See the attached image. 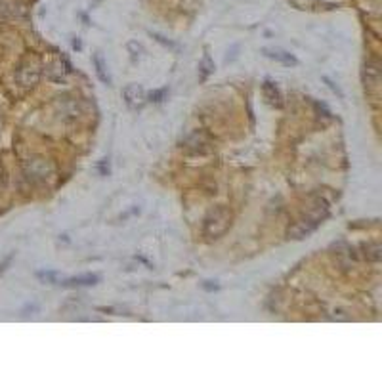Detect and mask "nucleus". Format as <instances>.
Masks as SVG:
<instances>
[{
	"mask_svg": "<svg viewBox=\"0 0 382 382\" xmlns=\"http://www.w3.org/2000/svg\"><path fill=\"white\" fill-rule=\"evenodd\" d=\"M229 226H231V212L224 206H218L206 214L203 222V233L208 239H218L229 229Z\"/></svg>",
	"mask_w": 382,
	"mask_h": 382,
	"instance_id": "obj_1",
	"label": "nucleus"
},
{
	"mask_svg": "<svg viewBox=\"0 0 382 382\" xmlns=\"http://www.w3.org/2000/svg\"><path fill=\"white\" fill-rule=\"evenodd\" d=\"M325 218H327V206L315 205L308 212V216H304L302 220L296 222L293 228H289V237H293V239H304L311 231H315Z\"/></svg>",
	"mask_w": 382,
	"mask_h": 382,
	"instance_id": "obj_2",
	"label": "nucleus"
},
{
	"mask_svg": "<svg viewBox=\"0 0 382 382\" xmlns=\"http://www.w3.org/2000/svg\"><path fill=\"white\" fill-rule=\"evenodd\" d=\"M38 76H40V61L35 56H29L17 69V80L23 86H33V84H37Z\"/></svg>",
	"mask_w": 382,
	"mask_h": 382,
	"instance_id": "obj_3",
	"label": "nucleus"
},
{
	"mask_svg": "<svg viewBox=\"0 0 382 382\" xmlns=\"http://www.w3.org/2000/svg\"><path fill=\"white\" fill-rule=\"evenodd\" d=\"M122 98H124L126 105L130 109H134V111H138V109H142L146 105V92H144V88L140 84H128L126 88L122 90Z\"/></svg>",
	"mask_w": 382,
	"mask_h": 382,
	"instance_id": "obj_4",
	"label": "nucleus"
},
{
	"mask_svg": "<svg viewBox=\"0 0 382 382\" xmlns=\"http://www.w3.org/2000/svg\"><path fill=\"white\" fill-rule=\"evenodd\" d=\"M262 54H264L266 58L273 59V61H279V63L287 65V67H294V65H298V59L294 58L291 52L281 50V48H264V50H262Z\"/></svg>",
	"mask_w": 382,
	"mask_h": 382,
	"instance_id": "obj_5",
	"label": "nucleus"
},
{
	"mask_svg": "<svg viewBox=\"0 0 382 382\" xmlns=\"http://www.w3.org/2000/svg\"><path fill=\"white\" fill-rule=\"evenodd\" d=\"M186 149H190L193 153H206V151H210V144L205 142L203 134L195 132L186 140Z\"/></svg>",
	"mask_w": 382,
	"mask_h": 382,
	"instance_id": "obj_6",
	"label": "nucleus"
},
{
	"mask_svg": "<svg viewBox=\"0 0 382 382\" xmlns=\"http://www.w3.org/2000/svg\"><path fill=\"white\" fill-rule=\"evenodd\" d=\"M100 281V275L94 273H86V275H78V277H69V279L61 281V287H88V285H96Z\"/></svg>",
	"mask_w": 382,
	"mask_h": 382,
	"instance_id": "obj_7",
	"label": "nucleus"
},
{
	"mask_svg": "<svg viewBox=\"0 0 382 382\" xmlns=\"http://www.w3.org/2000/svg\"><path fill=\"white\" fill-rule=\"evenodd\" d=\"M262 92H264V98L267 100L269 105H273V107H281V94H279V88L273 84V82H269V80H266L264 84H262Z\"/></svg>",
	"mask_w": 382,
	"mask_h": 382,
	"instance_id": "obj_8",
	"label": "nucleus"
},
{
	"mask_svg": "<svg viewBox=\"0 0 382 382\" xmlns=\"http://www.w3.org/2000/svg\"><path fill=\"white\" fill-rule=\"evenodd\" d=\"M92 61H94V67H96V75H98V78L102 80L103 84H111V76H109V73H107V65H105V61H103L102 58V54H94V58H92Z\"/></svg>",
	"mask_w": 382,
	"mask_h": 382,
	"instance_id": "obj_9",
	"label": "nucleus"
},
{
	"mask_svg": "<svg viewBox=\"0 0 382 382\" xmlns=\"http://www.w3.org/2000/svg\"><path fill=\"white\" fill-rule=\"evenodd\" d=\"M365 86L371 90H377L379 88V65L375 61H371L365 65Z\"/></svg>",
	"mask_w": 382,
	"mask_h": 382,
	"instance_id": "obj_10",
	"label": "nucleus"
},
{
	"mask_svg": "<svg viewBox=\"0 0 382 382\" xmlns=\"http://www.w3.org/2000/svg\"><path fill=\"white\" fill-rule=\"evenodd\" d=\"M361 250H363V258H367L371 262L381 260V245L379 243H363Z\"/></svg>",
	"mask_w": 382,
	"mask_h": 382,
	"instance_id": "obj_11",
	"label": "nucleus"
},
{
	"mask_svg": "<svg viewBox=\"0 0 382 382\" xmlns=\"http://www.w3.org/2000/svg\"><path fill=\"white\" fill-rule=\"evenodd\" d=\"M199 69H201V80H206V76L210 73H214V63H212V59L208 54L203 56L201 59V63H199Z\"/></svg>",
	"mask_w": 382,
	"mask_h": 382,
	"instance_id": "obj_12",
	"label": "nucleus"
},
{
	"mask_svg": "<svg viewBox=\"0 0 382 382\" xmlns=\"http://www.w3.org/2000/svg\"><path fill=\"white\" fill-rule=\"evenodd\" d=\"M37 277H40L42 281H48V283H56V279L59 277L58 271H38Z\"/></svg>",
	"mask_w": 382,
	"mask_h": 382,
	"instance_id": "obj_13",
	"label": "nucleus"
},
{
	"mask_svg": "<svg viewBox=\"0 0 382 382\" xmlns=\"http://www.w3.org/2000/svg\"><path fill=\"white\" fill-rule=\"evenodd\" d=\"M164 96H166V88H161V90H153L151 94H149V100L155 103H161L164 100Z\"/></svg>",
	"mask_w": 382,
	"mask_h": 382,
	"instance_id": "obj_14",
	"label": "nucleus"
},
{
	"mask_svg": "<svg viewBox=\"0 0 382 382\" xmlns=\"http://www.w3.org/2000/svg\"><path fill=\"white\" fill-rule=\"evenodd\" d=\"M203 289H206V291H216L218 285H216V283L212 285V281H205V283H203Z\"/></svg>",
	"mask_w": 382,
	"mask_h": 382,
	"instance_id": "obj_15",
	"label": "nucleus"
}]
</instances>
